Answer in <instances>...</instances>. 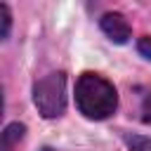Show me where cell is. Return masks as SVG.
I'll return each mask as SVG.
<instances>
[{
    "label": "cell",
    "instance_id": "cell-1",
    "mask_svg": "<svg viewBox=\"0 0 151 151\" xmlns=\"http://www.w3.org/2000/svg\"><path fill=\"white\" fill-rule=\"evenodd\" d=\"M76 104H78V111L85 118L104 120L116 111L118 94H116V87L106 78L87 71L76 83Z\"/></svg>",
    "mask_w": 151,
    "mask_h": 151
},
{
    "label": "cell",
    "instance_id": "cell-2",
    "mask_svg": "<svg viewBox=\"0 0 151 151\" xmlns=\"http://www.w3.org/2000/svg\"><path fill=\"white\" fill-rule=\"evenodd\" d=\"M33 104L42 118H57L66 106V78L64 73H50L33 85Z\"/></svg>",
    "mask_w": 151,
    "mask_h": 151
},
{
    "label": "cell",
    "instance_id": "cell-3",
    "mask_svg": "<svg viewBox=\"0 0 151 151\" xmlns=\"http://www.w3.org/2000/svg\"><path fill=\"white\" fill-rule=\"evenodd\" d=\"M101 31L109 35V40H113V42H118V45L127 42L130 35H132L130 24H127L125 17L118 14V12H109V14L101 17Z\"/></svg>",
    "mask_w": 151,
    "mask_h": 151
},
{
    "label": "cell",
    "instance_id": "cell-4",
    "mask_svg": "<svg viewBox=\"0 0 151 151\" xmlns=\"http://www.w3.org/2000/svg\"><path fill=\"white\" fill-rule=\"evenodd\" d=\"M24 132H26V127H24L21 123H12V125H7V127H5V132H2L0 151H12V149H14V146L21 142Z\"/></svg>",
    "mask_w": 151,
    "mask_h": 151
},
{
    "label": "cell",
    "instance_id": "cell-5",
    "mask_svg": "<svg viewBox=\"0 0 151 151\" xmlns=\"http://www.w3.org/2000/svg\"><path fill=\"white\" fill-rule=\"evenodd\" d=\"M123 139L130 151H151V139L144 134H125Z\"/></svg>",
    "mask_w": 151,
    "mask_h": 151
},
{
    "label": "cell",
    "instance_id": "cell-6",
    "mask_svg": "<svg viewBox=\"0 0 151 151\" xmlns=\"http://www.w3.org/2000/svg\"><path fill=\"white\" fill-rule=\"evenodd\" d=\"M0 19H2V33H0V38H7L9 35V24H12L7 5H0Z\"/></svg>",
    "mask_w": 151,
    "mask_h": 151
},
{
    "label": "cell",
    "instance_id": "cell-7",
    "mask_svg": "<svg viewBox=\"0 0 151 151\" xmlns=\"http://www.w3.org/2000/svg\"><path fill=\"white\" fill-rule=\"evenodd\" d=\"M137 47H139V52H142L146 59H151V38H149V35L139 38V45H137Z\"/></svg>",
    "mask_w": 151,
    "mask_h": 151
},
{
    "label": "cell",
    "instance_id": "cell-8",
    "mask_svg": "<svg viewBox=\"0 0 151 151\" xmlns=\"http://www.w3.org/2000/svg\"><path fill=\"white\" fill-rule=\"evenodd\" d=\"M142 111H144V120L151 123V92L146 94V99H144V104H142Z\"/></svg>",
    "mask_w": 151,
    "mask_h": 151
},
{
    "label": "cell",
    "instance_id": "cell-9",
    "mask_svg": "<svg viewBox=\"0 0 151 151\" xmlns=\"http://www.w3.org/2000/svg\"><path fill=\"white\" fill-rule=\"evenodd\" d=\"M42 151H52V149H42Z\"/></svg>",
    "mask_w": 151,
    "mask_h": 151
}]
</instances>
